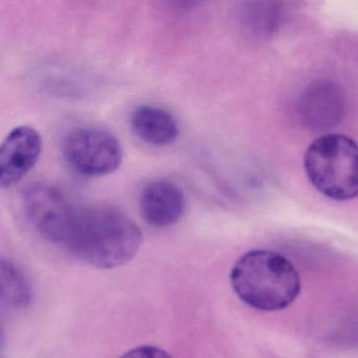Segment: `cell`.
Returning a JSON list of instances; mask_svg holds the SVG:
<instances>
[{
  "instance_id": "cell-3",
  "label": "cell",
  "mask_w": 358,
  "mask_h": 358,
  "mask_svg": "<svg viewBox=\"0 0 358 358\" xmlns=\"http://www.w3.org/2000/svg\"><path fill=\"white\" fill-rule=\"evenodd\" d=\"M303 169L322 196L345 202L358 196V143L341 134L316 138L306 150Z\"/></svg>"
},
{
  "instance_id": "cell-5",
  "label": "cell",
  "mask_w": 358,
  "mask_h": 358,
  "mask_svg": "<svg viewBox=\"0 0 358 358\" xmlns=\"http://www.w3.org/2000/svg\"><path fill=\"white\" fill-rule=\"evenodd\" d=\"M43 152L41 134L30 125L12 129L0 148V185L10 188L38 162Z\"/></svg>"
},
{
  "instance_id": "cell-4",
  "label": "cell",
  "mask_w": 358,
  "mask_h": 358,
  "mask_svg": "<svg viewBox=\"0 0 358 358\" xmlns=\"http://www.w3.org/2000/svg\"><path fill=\"white\" fill-rule=\"evenodd\" d=\"M62 150L69 166L87 177L110 175L122 164L120 141L108 129L93 125L70 129L62 139Z\"/></svg>"
},
{
  "instance_id": "cell-1",
  "label": "cell",
  "mask_w": 358,
  "mask_h": 358,
  "mask_svg": "<svg viewBox=\"0 0 358 358\" xmlns=\"http://www.w3.org/2000/svg\"><path fill=\"white\" fill-rule=\"evenodd\" d=\"M142 240L141 230L119 209L71 202L52 244L94 267L112 269L135 257Z\"/></svg>"
},
{
  "instance_id": "cell-8",
  "label": "cell",
  "mask_w": 358,
  "mask_h": 358,
  "mask_svg": "<svg viewBox=\"0 0 358 358\" xmlns=\"http://www.w3.org/2000/svg\"><path fill=\"white\" fill-rule=\"evenodd\" d=\"M1 299L3 305L12 309L28 307L32 301V289L20 268L1 259Z\"/></svg>"
},
{
  "instance_id": "cell-2",
  "label": "cell",
  "mask_w": 358,
  "mask_h": 358,
  "mask_svg": "<svg viewBox=\"0 0 358 358\" xmlns=\"http://www.w3.org/2000/svg\"><path fill=\"white\" fill-rule=\"evenodd\" d=\"M232 288L250 307L278 311L299 296V272L284 255L269 250H251L234 264L230 274Z\"/></svg>"
},
{
  "instance_id": "cell-7",
  "label": "cell",
  "mask_w": 358,
  "mask_h": 358,
  "mask_svg": "<svg viewBox=\"0 0 358 358\" xmlns=\"http://www.w3.org/2000/svg\"><path fill=\"white\" fill-rule=\"evenodd\" d=\"M131 127L139 139L150 145H169L179 135L175 117L158 106H141L136 108L131 116Z\"/></svg>"
},
{
  "instance_id": "cell-9",
  "label": "cell",
  "mask_w": 358,
  "mask_h": 358,
  "mask_svg": "<svg viewBox=\"0 0 358 358\" xmlns=\"http://www.w3.org/2000/svg\"><path fill=\"white\" fill-rule=\"evenodd\" d=\"M120 358H173L164 350L154 345H141L134 348L127 353L123 354Z\"/></svg>"
},
{
  "instance_id": "cell-6",
  "label": "cell",
  "mask_w": 358,
  "mask_h": 358,
  "mask_svg": "<svg viewBox=\"0 0 358 358\" xmlns=\"http://www.w3.org/2000/svg\"><path fill=\"white\" fill-rule=\"evenodd\" d=\"M140 213L150 225L169 227L177 223L185 209L181 188L167 180H154L140 194Z\"/></svg>"
}]
</instances>
